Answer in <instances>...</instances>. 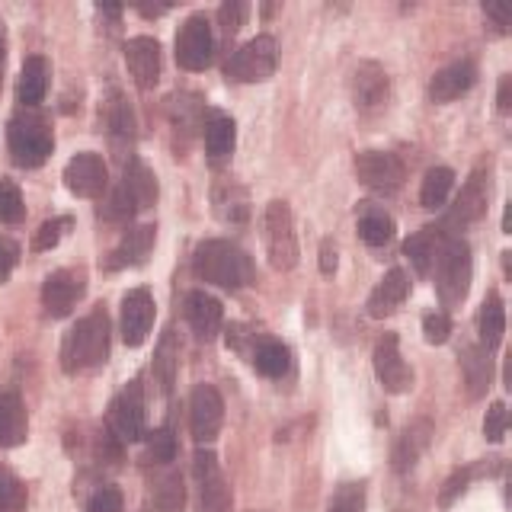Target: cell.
I'll return each mask as SVG.
<instances>
[{
    "label": "cell",
    "mask_w": 512,
    "mask_h": 512,
    "mask_svg": "<svg viewBox=\"0 0 512 512\" xmlns=\"http://www.w3.org/2000/svg\"><path fill=\"white\" fill-rule=\"evenodd\" d=\"M496 106H500V112H509V109H512V77H503V80H500V93H496Z\"/></svg>",
    "instance_id": "cell-52"
},
{
    "label": "cell",
    "mask_w": 512,
    "mask_h": 512,
    "mask_svg": "<svg viewBox=\"0 0 512 512\" xmlns=\"http://www.w3.org/2000/svg\"><path fill=\"white\" fill-rule=\"evenodd\" d=\"M109 125H112V132H116V135H128V138H132V132H135V116H132V109H128V103H122V100L112 103Z\"/></svg>",
    "instance_id": "cell-47"
},
{
    "label": "cell",
    "mask_w": 512,
    "mask_h": 512,
    "mask_svg": "<svg viewBox=\"0 0 512 512\" xmlns=\"http://www.w3.org/2000/svg\"><path fill=\"white\" fill-rule=\"evenodd\" d=\"M144 16H160V13H167V7H141Z\"/></svg>",
    "instance_id": "cell-53"
},
{
    "label": "cell",
    "mask_w": 512,
    "mask_h": 512,
    "mask_svg": "<svg viewBox=\"0 0 512 512\" xmlns=\"http://www.w3.org/2000/svg\"><path fill=\"white\" fill-rule=\"evenodd\" d=\"M29 436V420H26V410H23V400L16 394H0V445L13 448V445H23Z\"/></svg>",
    "instance_id": "cell-23"
},
{
    "label": "cell",
    "mask_w": 512,
    "mask_h": 512,
    "mask_svg": "<svg viewBox=\"0 0 512 512\" xmlns=\"http://www.w3.org/2000/svg\"><path fill=\"white\" fill-rule=\"evenodd\" d=\"M154 295L148 288H132L125 298H122V340L125 346H141L148 340V333L154 327Z\"/></svg>",
    "instance_id": "cell-13"
},
{
    "label": "cell",
    "mask_w": 512,
    "mask_h": 512,
    "mask_svg": "<svg viewBox=\"0 0 512 512\" xmlns=\"http://www.w3.org/2000/svg\"><path fill=\"white\" fill-rule=\"evenodd\" d=\"M192 269H196L199 279L228 288V292H237V288L253 282L250 256L231 240H205V244H199L196 256H192Z\"/></svg>",
    "instance_id": "cell-1"
},
{
    "label": "cell",
    "mask_w": 512,
    "mask_h": 512,
    "mask_svg": "<svg viewBox=\"0 0 512 512\" xmlns=\"http://www.w3.org/2000/svg\"><path fill=\"white\" fill-rule=\"evenodd\" d=\"M423 336H426V343L432 346H442L448 336H452V320H448V314H426L423 317Z\"/></svg>",
    "instance_id": "cell-44"
},
{
    "label": "cell",
    "mask_w": 512,
    "mask_h": 512,
    "mask_svg": "<svg viewBox=\"0 0 512 512\" xmlns=\"http://www.w3.org/2000/svg\"><path fill=\"white\" fill-rule=\"evenodd\" d=\"M474 84H477L474 61L461 58V61L448 64V68L436 71V77H432V84H429V96L436 103H452V100H458V96L468 93Z\"/></svg>",
    "instance_id": "cell-18"
},
{
    "label": "cell",
    "mask_w": 512,
    "mask_h": 512,
    "mask_svg": "<svg viewBox=\"0 0 512 512\" xmlns=\"http://www.w3.org/2000/svg\"><path fill=\"white\" fill-rule=\"evenodd\" d=\"M372 359H375V375H378V381L384 384V391L404 394V391L413 388V372H410V365L404 362V356H400V340H397V333L381 336Z\"/></svg>",
    "instance_id": "cell-12"
},
{
    "label": "cell",
    "mask_w": 512,
    "mask_h": 512,
    "mask_svg": "<svg viewBox=\"0 0 512 512\" xmlns=\"http://www.w3.org/2000/svg\"><path fill=\"white\" fill-rule=\"evenodd\" d=\"M186 506V487L180 474H167L154 490V509L157 512H183Z\"/></svg>",
    "instance_id": "cell-35"
},
{
    "label": "cell",
    "mask_w": 512,
    "mask_h": 512,
    "mask_svg": "<svg viewBox=\"0 0 512 512\" xmlns=\"http://www.w3.org/2000/svg\"><path fill=\"white\" fill-rule=\"evenodd\" d=\"M253 365H256V372L266 378H282L288 372V365H292V352L279 340H263L253 349Z\"/></svg>",
    "instance_id": "cell-30"
},
{
    "label": "cell",
    "mask_w": 512,
    "mask_h": 512,
    "mask_svg": "<svg viewBox=\"0 0 512 512\" xmlns=\"http://www.w3.org/2000/svg\"><path fill=\"white\" fill-rule=\"evenodd\" d=\"M359 234H362V240L368 247H384L394 237V218L384 212V208L365 205L362 218H359Z\"/></svg>",
    "instance_id": "cell-31"
},
{
    "label": "cell",
    "mask_w": 512,
    "mask_h": 512,
    "mask_svg": "<svg viewBox=\"0 0 512 512\" xmlns=\"http://www.w3.org/2000/svg\"><path fill=\"white\" fill-rule=\"evenodd\" d=\"M327 512H365V490L362 484H346L336 490V496L330 500Z\"/></svg>",
    "instance_id": "cell-40"
},
{
    "label": "cell",
    "mask_w": 512,
    "mask_h": 512,
    "mask_svg": "<svg viewBox=\"0 0 512 512\" xmlns=\"http://www.w3.org/2000/svg\"><path fill=\"white\" fill-rule=\"evenodd\" d=\"M122 189L132 196V202L138 208H151L157 202V176L154 170L144 164V160H128L125 167V180H122Z\"/></svg>",
    "instance_id": "cell-26"
},
{
    "label": "cell",
    "mask_w": 512,
    "mask_h": 512,
    "mask_svg": "<svg viewBox=\"0 0 512 512\" xmlns=\"http://www.w3.org/2000/svg\"><path fill=\"white\" fill-rule=\"evenodd\" d=\"M112 429L122 442H138L144 439V400H141V384L132 381L128 388L112 400Z\"/></svg>",
    "instance_id": "cell-16"
},
{
    "label": "cell",
    "mask_w": 512,
    "mask_h": 512,
    "mask_svg": "<svg viewBox=\"0 0 512 512\" xmlns=\"http://www.w3.org/2000/svg\"><path fill=\"white\" fill-rule=\"evenodd\" d=\"M64 186H68L74 196L80 199H96L103 196L106 186H109V170H106V160L93 151H80L68 160L64 167Z\"/></svg>",
    "instance_id": "cell-10"
},
{
    "label": "cell",
    "mask_w": 512,
    "mask_h": 512,
    "mask_svg": "<svg viewBox=\"0 0 512 512\" xmlns=\"http://www.w3.org/2000/svg\"><path fill=\"white\" fill-rule=\"evenodd\" d=\"M352 93H356V106H362V109L381 106L388 100V74H384L381 64H375V61L359 64L356 80H352Z\"/></svg>",
    "instance_id": "cell-21"
},
{
    "label": "cell",
    "mask_w": 512,
    "mask_h": 512,
    "mask_svg": "<svg viewBox=\"0 0 512 512\" xmlns=\"http://www.w3.org/2000/svg\"><path fill=\"white\" fill-rule=\"evenodd\" d=\"M263 228H266V250H269L272 269H279V272L295 269V263H298V237H295L292 208H288V202L272 199L266 205Z\"/></svg>",
    "instance_id": "cell-4"
},
{
    "label": "cell",
    "mask_w": 512,
    "mask_h": 512,
    "mask_svg": "<svg viewBox=\"0 0 512 512\" xmlns=\"http://www.w3.org/2000/svg\"><path fill=\"white\" fill-rule=\"evenodd\" d=\"M503 333H506V308H503V298L500 295H487L484 308H480V340H484V349H496L503 343Z\"/></svg>",
    "instance_id": "cell-29"
},
{
    "label": "cell",
    "mask_w": 512,
    "mask_h": 512,
    "mask_svg": "<svg viewBox=\"0 0 512 512\" xmlns=\"http://www.w3.org/2000/svg\"><path fill=\"white\" fill-rule=\"evenodd\" d=\"M455 186V173L448 170V167H432L426 173V180H423V189H420V202L426 208H442L445 199H448V192H452Z\"/></svg>",
    "instance_id": "cell-34"
},
{
    "label": "cell",
    "mask_w": 512,
    "mask_h": 512,
    "mask_svg": "<svg viewBox=\"0 0 512 512\" xmlns=\"http://www.w3.org/2000/svg\"><path fill=\"white\" fill-rule=\"evenodd\" d=\"M68 228H71V218H68V215L52 218V221H42V224H39V231L32 234V250H36V253H45V250L58 247V240L64 237V231H68Z\"/></svg>",
    "instance_id": "cell-37"
},
{
    "label": "cell",
    "mask_w": 512,
    "mask_h": 512,
    "mask_svg": "<svg viewBox=\"0 0 512 512\" xmlns=\"http://www.w3.org/2000/svg\"><path fill=\"white\" fill-rule=\"evenodd\" d=\"M154 237H157V228H154V224H141V228L125 231L119 244L112 247L106 266H109V269H125V266H138V263H144V260H148L151 247H154Z\"/></svg>",
    "instance_id": "cell-19"
},
{
    "label": "cell",
    "mask_w": 512,
    "mask_h": 512,
    "mask_svg": "<svg viewBox=\"0 0 512 512\" xmlns=\"http://www.w3.org/2000/svg\"><path fill=\"white\" fill-rule=\"evenodd\" d=\"M26 215L23 192L13 180H0V224H20Z\"/></svg>",
    "instance_id": "cell-36"
},
{
    "label": "cell",
    "mask_w": 512,
    "mask_h": 512,
    "mask_svg": "<svg viewBox=\"0 0 512 512\" xmlns=\"http://www.w3.org/2000/svg\"><path fill=\"white\" fill-rule=\"evenodd\" d=\"M16 263H20V247L10 237H0V282H7Z\"/></svg>",
    "instance_id": "cell-49"
},
{
    "label": "cell",
    "mask_w": 512,
    "mask_h": 512,
    "mask_svg": "<svg viewBox=\"0 0 512 512\" xmlns=\"http://www.w3.org/2000/svg\"><path fill=\"white\" fill-rule=\"evenodd\" d=\"M26 506V490L13 474L0 468V512H23Z\"/></svg>",
    "instance_id": "cell-38"
},
{
    "label": "cell",
    "mask_w": 512,
    "mask_h": 512,
    "mask_svg": "<svg viewBox=\"0 0 512 512\" xmlns=\"http://www.w3.org/2000/svg\"><path fill=\"white\" fill-rule=\"evenodd\" d=\"M196 477H199V487H202L199 512H231L234 490H231L228 480L221 477L215 452H208L205 448V452L196 455Z\"/></svg>",
    "instance_id": "cell-14"
},
{
    "label": "cell",
    "mask_w": 512,
    "mask_h": 512,
    "mask_svg": "<svg viewBox=\"0 0 512 512\" xmlns=\"http://www.w3.org/2000/svg\"><path fill=\"white\" fill-rule=\"evenodd\" d=\"M320 272H324V276H333L336 272V247L330 244V240L320 244Z\"/></svg>",
    "instance_id": "cell-50"
},
{
    "label": "cell",
    "mask_w": 512,
    "mask_h": 512,
    "mask_svg": "<svg viewBox=\"0 0 512 512\" xmlns=\"http://www.w3.org/2000/svg\"><path fill=\"white\" fill-rule=\"evenodd\" d=\"M432 442V423L429 420H416L404 429V436H400L397 448H394V468L397 471H410L420 455L429 448Z\"/></svg>",
    "instance_id": "cell-24"
},
{
    "label": "cell",
    "mask_w": 512,
    "mask_h": 512,
    "mask_svg": "<svg viewBox=\"0 0 512 512\" xmlns=\"http://www.w3.org/2000/svg\"><path fill=\"white\" fill-rule=\"evenodd\" d=\"M135 208H138V205L132 202V196H128V192L119 186V189H116V196L109 199L106 218H109V221H125V218H132V215H135Z\"/></svg>",
    "instance_id": "cell-48"
},
{
    "label": "cell",
    "mask_w": 512,
    "mask_h": 512,
    "mask_svg": "<svg viewBox=\"0 0 512 512\" xmlns=\"http://www.w3.org/2000/svg\"><path fill=\"white\" fill-rule=\"evenodd\" d=\"M276 39L272 36H256L247 45H240L237 52L228 61V77L237 80V84H260V80H269L272 71H276Z\"/></svg>",
    "instance_id": "cell-6"
},
{
    "label": "cell",
    "mask_w": 512,
    "mask_h": 512,
    "mask_svg": "<svg viewBox=\"0 0 512 512\" xmlns=\"http://www.w3.org/2000/svg\"><path fill=\"white\" fill-rule=\"evenodd\" d=\"M471 247L461 237H448L436 253V285L442 304H458L464 301L471 288Z\"/></svg>",
    "instance_id": "cell-3"
},
{
    "label": "cell",
    "mask_w": 512,
    "mask_h": 512,
    "mask_svg": "<svg viewBox=\"0 0 512 512\" xmlns=\"http://www.w3.org/2000/svg\"><path fill=\"white\" fill-rule=\"evenodd\" d=\"M87 292V276L84 269H58L45 279L42 285V304L52 317H68L74 304Z\"/></svg>",
    "instance_id": "cell-11"
},
{
    "label": "cell",
    "mask_w": 512,
    "mask_h": 512,
    "mask_svg": "<svg viewBox=\"0 0 512 512\" xmlns=\"http://www.w3.org/2000/svg\"><path fill=\"white\" fill-rule=\"evenodd\" d=\"M4 52H7V39H4V26H0V61H4Z\"/></svg>",
    "instance_id": "cell-54"
},
{
    "label": "cell",
    "mask_w": 512,
    "mask_h": 512,
    "mask_svg": "<svg viewBox=\"0 0 512 512\" xmlns=\"http://www.w3.org/2000/svg\"><path fill=\"white\" fill-rule=\"evenodd\" d=\"M404 253L410 256L413 269L420 272V276H426V272L432 269V263H436V253H439V247H436V234H432V228H423L420 234L407 237Z\"/></svg>",
    "instance_id": "cell-32"
},
{
    "label": "cell",
    "mask_w": 512,
    "mask_h": 512,
    "mask_svg": "<svg viewBox=\"0 0 512 512\" xmlns=\"http://www.w3.org/2000/svg\"><path fill=\"white\" fill-rule=\"evenodd\" d=\"M173 368H176V343H173V333H167L154 359V372L160 375V388L164 391L173 388Z\"/></svg>",
    "instance_id": "cell-39"
},
{
    "label": "cell",
    "mask_w": 512,
    "mask_h": 512,
    "mask_svg": "<svg viewBox=\"0 0 512 512\" xmlns=\"http://www.w3.org/2000/svg\"><path fill=\"white\" fill-rule=\"evenodd\" d=\"M10 154L20 167H42L55 151V135L39 116H16L10 122Z\"/></svg>",
    "instance_id": "cell-5"
},
{
    "label": "cell",
    "mask_w": 512,
    "mask_h": 512,
    "mask_svg": "<svg viewBox=\"0 0 512 512\" xmlns=\"http://www.w3.org/2000/svg\"><path fill=\"white\" fill-rule=\"evenodd\" d=\"M215 208L224 221H244L250 215V205H247V192L240 189L237 183H221L215 189Z\"/></svg>",
    "instance_id": "cell-33"
},
{
    "label": "cell",
    "mask_w": 512,
    "mask_h": 512,
    "mask_svg": "<svg viewBox=\"0 0 512 512\" xmlns=\"http://www.w3.org/2000/svg\"><path fill=\"white\" fill-rule=\"evenodd\" d=\"M224 423V400L212 384H199L189 397V429L199 445H212Z\"/></svg>",
    "instance_id": "cell-9"
},
{
    "label": "cell",
    "mask_w": 512,
    "mask_h": 512,
    "mask_svg": "<svg viewBox=\"0 0 512 512\" xmlns=\"http://www.w3.org/2000/svg\"><path fill=\"white\" fill-rule=\"evenodd\" d=\"M506 426H509L506 404H503V400H496V404H490L487 420H484V436H487V442H503Z\"/></svg>",
    "instance_id": "cell-42"
},
{
    "label": "cell",
    "mask_w": 512,
    "mask_h": 512,
    "mask_svg": "<svg viewBox=\"0 0 512 512\" xmlns=\"http://www.w3.org/2000/svg\"><path fill=\"white\" fill-rule=\"evenodd\" d=\"M212 23L205 13H192L189 20L176 32V61L186 71H205L212 64Z\"/></svg>",
    "instance_id": "cell-7"
},
{
    "label": "cell",
    "mask_w": 512,
    "mask_h": 512,
    "mask_svg": "<svg viewBox=\"0 0 512 512\" xmlns=\"http://www.w3.org/2000/svg\"><path fill=\"white\" fill-rule=\"evenodd\" d=\"M87 512H122V493L116 487H100L90 496Z\"/></svg>",
    "instance_id": "cell-46"
},
{
    "label": "cell",
    "mask_w": 512,
    "mask_h": 512,
    "mask_svg": "<svg viewBox=\"0 0 512 512\" xmlns=\"http://www.w3.org/2000/svg\"><path fill=\"white\" fill-rule=\"evenodd\" d=\"M48 77H52V68H48V61L42 55H32L26 58L23 71H20V87H16V93H20V103L23 106H39L45 100L48 93Z\"/></svg>",
    "instance_id": "cell-25"
},
{
    "label": "cell",
    "mask_w": 512,
    "mask_h": 512,
    "mask_svg": "<svg viewBox=\"0 0 512 512\" xmlns=\"http://www.w3.org/2000/svg\"><path fill=\"white\" fill-rule=\"evenodd\" d=\"M234 119L224 116V112H212V119L205 122V151L212 160H224L234 151Z\"/></svg>",
    "instance_id": "cell-28"
},
{
    "label": "cell",
    "mask_w": 512,
    "mask_h": 512,
    "mask_svg": "<svg viewBox=\"0 0 512 512\" xmlns=\"http://www.w3.org/2000/svg\"><path fill=\"white\" fill-rule=\"evenodd\" d=\"M247 13H250V7L244 0H228V4H221V10H218L221 29L228 32V36H234V32L247 23Z\"/></svg>",
    "instance_id": "cell-43"
},
{
    "label": "cell",
    "mask_w": 512,
    "mask_h": 512,
    "mask_svg": "<svg viewBox=\"0 0 512 512\" xmlns=\"http://www.w3.org/2000/svg\"><path fill=\"white\" fill-rule=\"evenodd\" d=\"M471 468H461V471H455L452 477H448L445 480V487H442V493H439V503L442 506H452L455 500H458V496L464 493V490H468V484H471Z\"/></svg>",
    "instance_id": "cell-45"
},
{
    "label": "cell",
    "mask_w": 512,
    "mask_h": 512,
    "mask_svg": "<svg viewBox=\"0 0 512 512\" xmlns=\"http://www.w3.org/2000/svg\"><path fill=\"white\" fill-rule=\"evenodd\" d=\"M484 13H487L490 20L496 23V29H500V32H506V26H509V20H512V16H509V10L496 7V4H484Z\"/></svg>",
    "instance_id": "cell-51"
},
{
    "label": "cell",
    "mask_w": 512,
    "mask_h": 512,
    "mask_svg": "<svg viewBox=\"0 0 512 512\" xmlns=\"http://www.w3.org/2000/svg\"><path fill=\"white\" fill-rule=\"evenodd\" d=\"M125 64L141 90L157 87L160 80V42L151 36H135L125 42Z\"/></svg>",
    "instance_id": "cell-17"
},
{
    "label": "cell",
    "mask_w": 512,
    "mask_h": 512,
    "mask_svg": "<svg viewBox=\"0 0 512 512\" xmlns=\"http://www.w3.org/2000/svg\"><path fill=\"white\" fill-rule=\"evenodd\" d=\"M186 320H189V327L196 330L199 340H212L224 320L221 301L208 292H189L186 295Z\"/></svg>",
    "instance_id": "cell-20"
},
{
    "label": "cell",
    "mask_w": 512,
    "mask_h": 512,
    "mask_svg": "<svg viewBox=\"0 0 512 512\" xmlns=\"http://www.w3.org/2000/svg\"><path fill=\"white\" fill-rule=\"evenodd\" d=\"M410 292V279L404 269H391L388 276L381 279V285L368 298V314L372 317H388L391 311H397V304L407 298Z\"/></svg>",
    "instance_id": "cell-22"
},
{
    "label": "cell",
    "mask_w": 512,
    "mask_h": 512,
    "mask_svg": "<svg viewBox=\"0 0 512 512\" xmlns=\"http://www.w3.org/2000/svg\"><path fill=\"white\" fill-rule=\"evenodd\" d=\"M356 176L359 183L375 189V192H397L400 186H404L407 180V167L404 160H400L397 154H388V151H362L356 157Z\"/></svg>",
    "instance_id": "cell-8"
},
{
    "label": "cell",
    "mask_w": 512,
    "mask_h": 512,
    "mask_svg": "<svg viewBox=\"0 0 512 512\" xmlns=\"http://www.w3.org/2000/svg\"><path fill=\"white\" fill-rule=\"evenodd\" d=\"M148 458L154 464H167L176 458V439L170 429H157L148 436Z\"/></svg>",
    "instance_id": "cell-41"
},
{
    "label": "cell",
    "mask_w": 512,
    "mask_h": 512,
    "mask_svg": "<svg viewBox=\"0 0 512 512\" xmlns=\"http://www.w3.org/2000/svg\"><path fill=\"white\" fill-rule=\"evenodd\" d=\"M461 368H464V381H468V394L471 397H480L490 388L493 362H490V352L484 346H468V349H464Z\"/></svg>",
    "instance_id": "cell-27"
},
{
    "label": "cell",
    "mask_w": 512,
    "mask_h": 512,
    "mask_svg": "<svg viewBox=\"0 0 512 512\" xmlns=\"http://www.w3.org/2000/svg\"><path fill=\"white\" fill-rule=\"evenodd\" d=\"M487 199H490V170L480 167V170H474L468 176V183L461 186L458 199L452 205V212H448V224L464 228V224H474L477 218H484Z\"/></svg>",
    "instance_id": "cell-15"
},
{
    "label": "cell",
    "mask_w": 512,
    "mask_h": 512,
    "mask_svg": "<svg viewBox=\"0 0 512 512\" xmlns=\"http://www.w3.org/2000/svg\"><path fill=\"white\" fill-rule=\"evenodd\" d=\"M109 356V317L103 308L90 311L84 320H77V327L64 336L61 346V368L68 375L87 372V368L103 365Z\"/></svg>",
    "instance_id": "cell-2"
}]
</instances>
